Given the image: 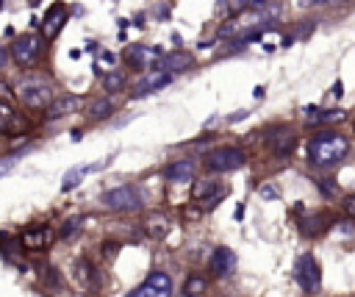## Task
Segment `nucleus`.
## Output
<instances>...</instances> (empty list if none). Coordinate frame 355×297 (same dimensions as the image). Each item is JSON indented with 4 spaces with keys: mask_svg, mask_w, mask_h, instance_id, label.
I'll use <instances>...</instances> for the list:
<instances>
[{
    "mask_svg": "<svg viewBox=\"0 0 355 297\" xmlns=\"http://www.w3.org/2000/svg\"><path fill=\"white\" fill-rule=\"evenodd\" d=\"M103 205L111 211H139L141 208V192L136 186H116L103 194Z\"/></svg>",
    "mask_w": 355,
    "mask_h": 297,
    "instance_id": "obj_4",
    "label": "nucleus"
},
{
    "mask_svg": "<svg viewBox=\"0 0 355 297\" xmlns=\"http://www.w3.org/2000/svg\"><path fill=\"white\" fill-rule=\"evenodd\" d=\"M247 6H250V0H216V14L236 19L239 14H244Z\"/></svg>",
    "mask_w": 355,
    "mask_h": 297,
    "instance_id": "obj_18",
    "label": "nucleus"
},
{
    "mask_svg": "<svg viewBox=\"0 0 355 297\" xmlns=\"http://www.w3.org/2000/svg\"><path fill=\"white\" fill-rule=\"evenodd\" d=\"M294 144H297V136H294L288 128H277V130L269 133V150H272L277 158L288 155V153L294 150Z\"/></svg>",
    "mask_w": 355,
    "mask_h": 297,
    "instance_id": "obj_12",
    "label": "nucleus"
},
{
    "mask_svg": "<svg viewBox=\"0 0 355 297\" xmlns=\"http://www.w3.org/2000/svg\"><path fill=\"white\" fill-rule=\"evenodd\" d=\"M78 228H80V217H75V219L64 222V228H61V236H64V239H69V236H75V233H78Z\"/></svg>",
    "mask_w": 355,
    "mask_h": 297,
    "instance_id": "obj_29",
    "label": "nucleus"
},
{
    "mask_svg": "<svg viewBox=\"0 0 355 297\" xmlns=\"http://www.w3.org/2000/svg\"><path fill=\"white\" fill-rule=\"evenodd\" d=\"M22 130H25V119L6 100H0V133H22Z\"/></svg>",
    "mask_w": 355,
    "mask_h": 297,
    "instance_id": "obj_15",
    "label": "nucleus"
},
{
    "mask_svg": "<svg viewBox=\"0 0 355 297\" xmlns=\"http://www.w3.org/2000/svg\"><path fill=\"white\" fill-rule=\"evenodd\" d=\"M17 97L25 108H33V111H47V105L55 100V89L50 80L44 78H25L17 83Z\"/></svg>",
    "mask_w": 355,
    "mask_h": 297,
    "instance_id": "obj_2",
    "label": "nucleus"
},
{
    "mask_svg": "<svg viewBox=\"0 0 355 297\" xmlns=\"http://www.w3.org/2000/svg\"><path fill=\"white\" fill-rule=\"evenodd\" d=\"M194 217H200V211L197 208H186V219H194Z\"/></svg>",
    "mask_w": 355,
    "mask_h": 297,
    "instance_id": "obj_39",
    "label": "nucleus"
},
{
    "mask_svg": "<svg viewBox=\"0 0 355 297\" xmlns=\"http://www.w3.org/2000/svg\"><path fill=\"white\" fill-rule=\"evenodd\" d=\"M8 97H11V89H8V83L0 80V100H8Z\"/></svg>",
    "mask_w": 355,
    "mask_h": 297,
    "instance_id": "obj_35",
    "label": "nucleus"
},
{
    "mask_svg": "<svg viewBox=\"0 0 355 297\" xmlns=\"http://www.w3.org/2000/svg\"><path fill=\"white\" fill-rule=\"evenodd\" d=\"M205 289H208V283H205V278H200V275H191V278L183 283V294H186V297H200Z\"/></svg>",
    "mask_w": 355,
    "mask_h": 297,
    "instance_id": "obj_25",
    "label": "nucleus"
},
{
    "mask_svg": "<svg viewBox=\"0 0 355 297\" xmlns=\"http://www.w3.org/2000/svg\"><path fill=\"white\" fill-rule=\"evenodd\" d=\"M47 283L50 286H61V278H58V272L53 266H47Z\"/></svg>",
    "mask_w": 355,
    "mask_h": 297,
    "instance_id": "obj_32",
    "label": "nucleus"
},
{
    "mask_svg": "<svg viewBox=\"0 0 355 297\" xmlns=\"http://www.w3.org/2000/svg\"><path fill=\"white\" fill-rule=\"evenodd\" d=\"M116 253V244H111V241H105V255H114Z\"/></svg>",
    "mask_w": 355,
    "mask_h": 297,
    "instance_id": "obj_40",
    "label": "nucleus"
},
{
    "mask_svg": "<svg viewBox=\"0 0 355 297\" xmlns=\"http://www.w3.org/2000/svg\"><path fill=\"white\" fill-rule=\"evenodd\" d=\"M324 3H344V0H324Z\"/></svg>",
    "mask_w": 355,
    "mask_h": 297,
    "instance_id": "obj_42",
    "label": "nucleus"
},
{
    "mask_svg": "<svg viewBox=\"0 0 355 297\" xmlns=\"http://www.w3.org/2000/svg\"><path fill=\"white\" fill-rule=\"evenodd\" d=\"M0 250H3L6 255H11L14 250H22V247H19V236H11V233L3 230V233H0Z\"/></svg>",
    "mask_w": 355,
    "mask_h": 297,
    "instance_id": "obj_27",
    "label": "nucleus"
},
{
    "mask_svg": "<svg viewBox=\"0 0 355 297\" xmlns=\"http://www.w3.org/2000/svg\"><path fill=\"white\" fill-rule=\"evenodd\" d=\"M83 175H89V167H75V169H69V172L64 175L61 192H69V189H75V186L80 183V178H83Z\"/></svg>",
    "mask_w": 355,
    "mask_h": 297,
    "instance_id": "obj_26",
    "label": "nucleus"
},
{
    "mask_svg": "<svg viewBox=\"0 0 355 297\" xmlns=\"http://www.w3.org/2000/svg\"><path fill=\"white\" fill-rule=\"evenodd\" d=\"M319 189H322V192H324L327 197H330V194L336 192V186H333V183H327V180H319Z\"/></svg>",
    "mask_w": 355,
    "mask_h": 297,
    "instance_id": "obj_33",
    "label": "nucleus"
},
{
    "mask_svg": "<svg viewBox=\"0 0 355 297\" xmlns=\"http://www.w3.org/2000/svg\"><path fill=\"white\" fill-rule=\"evenodd\" d=\"M114 61H116V56H114V53H100V56H97V61H94V72H111Z\"/></svg>",
    "mask_w": 355,
    "mask_h": 297,
    "instance_id": "obj_28",
    "label": "nucleus"
},
{
    "mask_svg": "<svg viewBox=\"0 0 355 297\" xmlns=\"http://www.w3.org/2000/svg\"><path fill=\"white\" fill-rule=\"evenodd\" d=\"M147 230H150V236H155V239H164V236H166V230H169V225H166V217H164V214H153V217L147 219Z\"/></svg>",
    "mask_w": 355,
    "mask_h": 297,
    "instance_id": "obj_24",
    "label": "nucleus"
},
{
    "mask_svg": "<svg viewBox=\"0 0 355 297\" xmlns=\"http://www.w3.org/2000/svg\"><path fill=\"white\" fill-rule=\"evenodd\" d=\"M294 275H297V283L305 291H316L319 283H322V269H319V264H316V258L311 253H305V255L297 258V272Z\"/></svg>",
    "mask_w": 355,
    "mask_h": 297,
    "instance_id": "obj_7",
    "label": "nucleus"
},
{
    "mask_svg": "<svg viewBox=\"0 0 355 297\" xmlns=\"http://www.w3.org/2000/svg\"><path fill=\"white\" fill-rule=\"evenodd\" d=\"M42 53H44V39H42L39 33H25V36L14 39V44L8 47V56H11L19 67H33V64H39Z\"/></svg>",
    "mask_w": 355,
    "mask_h": 297,
    "instance_id": "obj_3",
    "label": "nucleus"
},
{
    "mask_svg": "<svg viewBox=\"0 0 355 297\" xmlns=\"http://www.w3.org/2000/svg\"><path fill=\"white\" fill-rule=\"evenodd\" d=\"M172 80V75H166V72H150V75H144L136 86H133V97H144V94H150V92H155V89H161V86H166Z\"/></svg>",
    "mask_w": 355,
    "mask_h": 297,
    "instance_id": "obj_16",
    "label": "nucleus"
},
{
    "mask_svg": "<svg viewBox=\"0 0 355 297\" xmlns=\"http://www.w3.org/2000/svg\"><path fill=\"white\" fill-rule=\"evenodd\" d=\"M191 64H194L191 53L175 50V53H169V56H161V58H158V64H155V69H158V72L172 75V72H183V69H189Z\"/></svg>",
    "mask_w": 355,
    "mask_h": 297,
    "instance_id": "obj_11",
    "label": "nucleus"
},
{
    "mask_svg": "<svg viewBox=\"0 0 355 297\" xmlns=\"http://www.w3.org/2000/svg\"><path fill=\"white\" fill-rule=\"evenodd\" d=\"M297 6H316V3H324V0H294Z\"/></svg>",
    "mask_w": 355,
    "mask_h": 297,
    "instance_id": "obj_38",
    "label": "nucleus"
},
{
    "mask_svg": "<svg viewBox=\"0 0 355 297\" xmlns=\"http://www.w3.org/2000/svg\"><path fill=\"white\" fill-rule=\"evenodd\" d=\"M116 111V105L108 100V97H103V100H94L92 105H89V117L92 119H105V117H111Z\"/></svg>",
    "mask_w": 355,
    "mask_h": 297,
    "instance_id": "obj_21",
    "label": "nucleus"
},
{
    "mask_svg": "<svg viewBox=\"0 0 355 297\" xmlns=\"http://www.w3.org/2000/svg\"><path fill=\"white\" fill-rule=\"evenodd\" d=\"M80 97L78 94H64V97H55L50 105H47V119H61L67 114H75L80 108Z\"/></svg>",
    "mask_w": 355,
    "mask_h": 297,
    "instance_id": "obj_14",
    "label": "nucleus"
},
{
    "mask_svg": "<svg viewBox=\"0 0 355 297\" xmlns=\"http://www.w3.org/2000/svg\"><path fill=\"white\" fill-rule=\"evenodd\" d=\"M211 269L216 278H227L236 269V253L230 247H216L211 255Z\"/></svg>",
    "mask_w": 355,
    "mask_h": 297,
    "instance_id": "obj_13",
    "label": "nucleus"
},
{
    "mask_svg": "<svg viewBox=\"0 0 355 297\" xmlns=\"http://www.w3.org/2000/svg\"><path fill=\"white\" fill-rule=\"evenodd\" d=\"M128 297H172V278L166 272H150Z\"/></svg>",
    "mask_w": 355,
    "mask_h": 297,
    "instance_id": "obj_6",
    "label": "nucleus"
},
{
    "mask_svg": "<svg viewBox=\"0 0 355 297\" xmlns=\"http://www.w3.org/2000/svg\"><path fill=\"white\" fill-rule=\"evenodd\" d=\"M244 161H247V155L239 147H219L205 155V167L211 172H233V169L244 167Z\"/></svg>",
    "mask_w": 355,
    "mask_h": 297,
    "instance_id": "obj_5",
    "label": "nucleus"
},
{
    "mask_svg": "<svg viewBox=\"0 0 355 297\" xmlns=\"http://www.w3.org/2000/svg\"><path fill=\"white\" fill-rule=\"evenodd\" d=\"M347 150H349L347 136H341L336 130H322V133H316L308 142V158L316 167H333V164H338L347 155Z\"/></svg>",
    "mask_w": 355,
    "mask_h": 297,
    "instance_id": "obj_1",
    "label": "nucleus"
},
{
    "mask_svg": "<svg viewBox=\"0 0 355 297\" xmlns=\"http://www.w3.org/2000/svg\"><path fill=\"white\" fill-rule=\"evenodd\" d=\"M333 94H336V97H341V83H338V80L333 83Z\"/></svg>",
    "mask_w": 355,
    "mask_h": 297,
    "instance_id": "obj_41",
    "label": "nucleus"
},
{
    "mask_svg": "<svg viewBox=\"0 0 355 297\" xmlns=\"http://www.w3.org/2000/svg\"><path fill=\"white\" fill-rule=\"evenodd\" d=\"M67 25V6L64 3H53L47 11H44V19H42V31L47 39L58 36V31Z\"/></svg>",
    "mask_w": 355,
    "mask_h": 297,
    "instance_id": "obj_10",
    "label": "nucleus"
},
{
    "mask_svg": "<svg viewBox=\"0 0 355 297\" xmlns=\"http://www.w3.org/2000/svg\"><path fill=\"white\" fill-rule=\"evenodd\" d=\"M14 161H17V155H11V158H8L6 164H0V175H6V172H8L11 167H14Z\"/></svg>",
    "mask_w": 355,
    "mask_h": 297,
    "instance_id": "obj_34",
    "label": "nucleus"
},
{
    "mask_svg": "<svg viewBox=\"0 0 355 297\" xmlns=\"http://www.w3.org/2000/svg\"><path fill=\"white\" fill-rule=\"evenodd\" d=\"M53 239H55V233L50 228H28L19 233V247L39 253V250H47L53 244Z\"/></svg>",
    "mask_w": 355,
    "mask_h": 297,
    "instance_id": "obj_9",
    "label": "nucleus"
},
{
    "mask_svg": "<svg viewBox=\"0 0 355 297\" xmlns=\"http://www.w3.org/2000/svg\"><path fill=\"white\" fill-rule=\"evenodd\" d=\"M338 119H344V111H341V108H330V111L308 114V122H311V125H327V122H338Z\"/></svg>",
    "mask_w": 355,
    "mask_h": 297,
    "instance_id": "obj_23",
    "label": "nucleus"
},
{
    "mask_svg": "<svg viewBox=\"0 0 355 297\" xmlns=\"http://www.w3.org/2000/svg\"><path fill=\"white\" fill-rule=\"evenodd\" d=\"M216 192H222L214 180H197L194 183V189H191V194H194V200H200V203H205V200H211Z\"/></svg>",
    "mask_w": 355,
    "mask_h": 297,
    "instance_id": "obj_22",
    "label": "nucleus"
},
{
    "mask_svg": "<svg viewBox=\"0 0 355 297\" xmlns=\"http://www.w3.org/2000/svg\"><path fill=\"white\" fill-rule=\"evenodd\" d=\"M247 117V111H236V114H230V122H239V119H244Z\"/></svg>",
    "mask_w": 355,
    "mask_h": 297,
    "instance_id": "obj_37",
    "label": "nucleus"
},
{
    "mask_svg": "<svg viewBox=\"0 0 355 297\" xmlns=\"http://www.w3.org/2000/svg\"><path fill=\"white\" fill-rule=\"evenodd\" d=\"M6 61H8V50H6V47H0V69L6 67Z\"/></svg>",
    "mask_w": 355,
    "mask_h": 297,
    "instance_id": "obj_36",
    "label": "nucleus"
},
{
    "mask_svg": "<svg viewBox=\"0 0 355 297\" xmlns=\"http://www.w3.org/2000/svg\"><path fill=\"white\" fill-rule=\"evenodd\" d=\"M261 197L275 200V197H280V189H277V186H261Z\"/></svg>",
    "mask_w": 355,
    "mask_h": 297,
    "instance_id": "obj_30",
    "label": "nucleus"
},
{
    "mask_svg": "<svg viewBox=\"0 0 355 297\" xmlns=\"http://www.w3.org/2000/svg\"><path fill=\"white\" fill-rule=\"evenodd\" d=\"M161 58V50L158 47H150V44H130L125 50V61L133 67V69H150L155 67Z\"/></svg>",
    "mask_w": 355,
    "mask_h": 297,
    "instance_id": "obj_8",
    "label": "nucleus"
},
{
    "mask_svg": "<svg viewBox=\"0 0 355 297\" xmlns=\"http://www.w3.org/2000/svg\"><path fill=\"white\" fill-rule=\"evenodd\" d=\"M125 83H128V75H125L122 69H111V72L103 75V86H105V92H122Z\"/></svg>",
    "mask_w": 355,
    "mask_h": 297,
    "instance_id": "obj_19",
    "label": "nucleus"
},
{
    "mask_svg": "<svg viewBox=\"0 0 355 297\" xmlns=\"http://www.w3.org/2000/svg\"><path fill=\"white\" fill-rule=\"evenodd\" d=\"M194 172H197L194 161H175L172 167H166V180H172V183H189V180H194Z\"/></svg>",
    "mask_w": 355,
    "mask_h": 297,
    "instance_id": "obj_17",
    "label": "nucleus"
},
{
    "mask_svg": "<svg viewBox=\"0 0 355 297\" xmlns=\"http://www.w3.org/2000/svg\"><path fill=\"white\" fill-rule=\"evenodd\" d=\"M324 222H327V217H324V214H313V217H308V219H302V222H300V230H302L305 236H316V233H322V230L327 228Z\"/></svg>",
    "mask_w": 355,
    "mask_h": 297,
    "instance_id": "obj_20",
    "label": "nucleus"
},
{
    "mask_svg": "<svg viewBox=\"0 0 355 297\" xmlns=\"http://www.w3.org/2000/svg\"><path fill=\"white\" fill-rule=\"evenodd\" d=\"M344 214H347V217H352V219H355V194H352V197H347V200H344Z\"/></svg>",
    "mask_w": 355,
    "mask_h": 297,
    "instance_id": "obj_31",
    "label": "nucleus"
}]
</instances>
